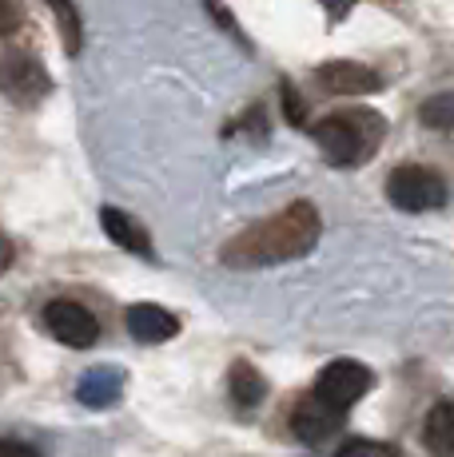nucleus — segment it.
<instances>
[{
  "label": "nucleus",
  "instance_id": "1a4fd4ad",
  "mask_svg": "<svg viewBox=\"0 0 454 457\" xmlns=\"http://www.w3.org/2000/svg\"><path fill=\"white\" fill-rule=\"evenodd\" d=\"M124 322H128V334H132L136 342H144V346H160V342H168V338L180 334V319L172 311H164V306H156V303L128 306Z\"/></svg>",
  "mask_w": 454,
  "mask_h": 457
},
{
  "label": "nucleus",
  "instance_id": "7ed1b4c3",
  "mask_svg": "<svg viewBox=\"0 0 454 457\" xmlns=\"http://www.w3.org/2000/svg\"><path fill=\"white\" fill-rule=\"evenodd\" d=\"M387 199L399 211L423 215V211H439L447 204V183H442V175L431 171V167L403 163L387 175Z\"/></svg>",
  "mask_w": 454,
  "mask_h": 457
},
{
  "label": "nucleus",
  "instance_id": "6ab92c4d",
  "mask_svg": "<svg viewBox=\"0 0 454 457\" xmlns=\"http://www.w3.org/2000/svg\"><path fill=\"white\" fill-rule=\"evenodd\" d=\"M0 457H40V453L24 442H4V437H0Z\"/></svg>",
  "mask_w": 454,
  "mask_h": 457
},
{
  "label": "nucleus",
  "instance_id": "39448f33",
  "mask_svg": "<svg viewBox=\"0 0 454 457\" xmlns=\"http://www.w3.org/2000/svg\"><path fill=\"white\" fill-rule=\"evenodd\" d=\"M371 386H374V374L366 370L363 362H355V358H339V362H331V366L319 370L315 390L311 394H315L319 402H327V406H335V410H351Z\"/></svg>",
  "mask_w": 454,
  "mask_h": 457
},
{
  "label": "nucleus",
  "instance_id": "20e7f679",
  "mask_svg": "<svg viewBox=\"0 0 454 457\" xmlns=\"http://www.w3.org/2000/svg\"><path fill=\"white\" fill-rule=\"evenodd\" d=\"M48 72L29 48H4L0 56V92L21 108H37L48 96Z\"/></svg>",
  "mask_w": 454,
  "mask_h": 457
},
{
  "label": "nucleus",
  "instance_id": "423d86ee",
  "mask_svg": "<svg viewBox=\"0 0 454 457\" xmlns=\"http://www.w3.org/2000/svg\"><path fill=\"white\" fill-rule=\"evenodd\" d=\"M45 327H48L52 338L72 346V350H88V346H96V338H100L96 314L88 306L72 303V298H56V303L45 306Z\"/></svg>",
  "mask_w": 454,
  "mask_h": 457
},
{
  "label": "nucleus",
  "instance_id": "6e6552de",
  "mask_svg": "<svg viewBox=\"0 0 454 457\" xmlns=\"http://www.w3.org/2000/svg\"><path fill=\"white\" fill-rule=\"evenodd\" d=\"M315 76H319V84L335 96H371L383 87L379 72H371L359 60H331V64L315 68Z\"/></svg>",
  "mask_w": 454,
  "mask_h": 457
},
{
  "label": "nucleus",
  "instance_id": "f3484780",
  "mask_svg": "<svg viewBox=\"0 0 454 457\" xmlns=\"http://www.w3.org/2000/svg\"><path fill=\"white\" fill-rule=\"evenodd\" d=\"M21 24H24V8H21V0H0V37L16 32Z\"/></svg>",
  "mask_w": 454,
  "mask_h": 457
},
{
  "label": "nucleus",
  "instance_id": "f03ea898",
  "mask_svg": "<svg viewBox=\"0 0 454 457\" xmlns=\"http://www.w3.org/2000/svg\"><path fill=\"white\" fill-rule=\"evenodd\" d=\"M311 139L331 167H363L379 155L387 139V120L371 108H343L311 124Z\"/></svg>",
  "mask_w": 454,
  "mask_h": 457
},
{
  "label": "nucleus",
  "instance_id": "9b49d317",
  "mask_svg": "<svg viewBox=\"0 0 454 457\" xmlns=\"http://www.w3.org/2000/svg\"><path fill=\"white\" fill-rule=\"evenodd\" d=\"M120 394H124V370H120V366H92V370L76 382V402L88 410L112 406V402H120Z\"/></svg>",
  "mask_w": 454,
  "mask_h": 457
},
{
  "label": "nucleus",
  "instance_id": "dca6fc26",
  "mask_svg": "<svg viewBox=\"0 0 454 457\" xmlns=\"http://www.w3.org/2000/svg\"><path fill=\"white\" fill-rule=\"evenodd\" d=\"M423 124H431V128H439V131L450 128V96L447 92L423 104Z\"/></svg>",
  "mask_w": 454,
  "mask_h": 457
},
{
  "label": "nucleus",
  "instance_id": "0eeeda50",
  "mask_svg": "<svg viewBox=\"0 0 454 457\" xmlns=\"http://www.w3.org/2000/svg\"><path fill=\"white\" fill-rule=\"evenodd\" d=\"M343 421H347V410H335L327 402H319L315 394H307L291 410V434L303 445H323V442H331V434L343 429Z\"/></svg>",
  "mask_w": 454,
  "mask_h": 457
},
{
  "label": "nucleus",
  "instance_id": "4468645a",
  "mask_svg": "<svg viewBox=\"0 0 454 457\" xmlns=\"http://www.w3.org/2000/svg\"><path fill=\"white\" fill-rule=\"evenodd\" d=\"M52 8H56V21H60V37H64V48L80 52V16H76V4L72 0H48Z\"/></svg>",
  "mask_w": 454,
  "mask_h": 457
},
{
  "label": "nucleus",
  "instance_id": "f257e3e1",
  "mask_svg": "<svg viewBox=\"0 0 454 457\" xmlns=\"http://www.w3.org/2000/svg\"><path fill=\"white\" fill-rule=\"evenodd\" d=\"M319 235H323V219L315 204L299 199V204L283 207L279 215L259 219V223H251L235 239H227L220 251V262L235 270H259V267H275V262H291L315 251Z\"/></svg>",
  "mask_w": 454,
  "mask_h": 457
},
{
  "label": "nucleus",
  "instance_id": "a211bd4d",
  "mask_svg": "<svg viewBox=\"0 0 454 457\" xmlns=\"http://www.w3.org/2000/svg\"><path fill=\"white\" fill-rule=\"evenodd\" d=\"M283 104H287V120L299 128L303 124V100H295V87H283Z\"/></svg>",
  "mask_w": 454,
  "mask_h": 457
},
{
  "label": "nucleus",
  "instance_id": "9d476101",
  "mask_svg": "<svg viewBox=\"0 0 454 457\" xmlns=\"http://www.w3.org/2000/svg\"><path fill=\"white\" fill-rule=\"evenodd\" d=\"M100 227H104V235H108L116 247H124L128 254H139V259H156L147 231L139 227V219L128 215V211H120V207H100Z\"/></svg>",
  "mask_w": 454,
  "mask_h": 457
},
{
  "label": "nucleus",
  "instance_id": "412c9836",
  "mask_svg": "<svg viewBox=\"0 0 454 457\" xmlns=\"http://www.w3.org/2000/svg\"><path fill=\"white\" fill-rule=\"evenodd\" d=\"M13 254H16V251H13V239H8V235L0 231V275H4V270L13 267Z\"/></svg>",
  "mask_w": 454,
  "mask_h": 457
},
{
  "label": "nucleus",
  "instance_id": "aec40b11",
  "mask_svg": "<svg viewBox=\"0 0 454 457\" xmlns=\"http://www.w3.org/2000/svg\"><path fill=\"white\" fill-rule=\"evenodd\" d=\"M319 4L327 8V16H331V21H343V16L355 8V0H319Z\"/></svg>",
  "mask_w": 454,
  "mask_h": 457
},
{
  "label": "nucleus",
  "instance_id": "2eb2a0df",
  "mask_svg": "<svg viewBox=\"0 0 454 457\" xmlns=\"http://www.w3.org/2000/svg\"><path fill=\"white\" fill-rule=\"evenodd\" d=\"M335 457H399L395 445L387 442H371V437H355V442H347L343 450H339Z\"/></svg>",
  "mask_w": 454,
  "mask_h": 457
},
{
  "label": "nucleus",
  "instance_id": "f8f14e48",
  "mask_svg": "<svg viewBox=\"0 0 454 457\" xmlns=\"http://www.w3.org/2000/svg\"><path fill=\"white\" fill-rule=\"evenodd\" d=\"M227 394H231V402L240 410H256L259 402L267 398V378L251 362H235L231 370H227Z\"/></svg>",
  "mask_w": 454,
  "mask_h": 457
},
{
  "label": "nucleus",
  "instance_id": "ddd939ff",
  "mask_svg": "<svg viewBox=\"0 0 454 457\" xmlns=\"http://www.w3.org/2000/svg\"><path fill=\"white\" fill-rule=\"evenodd\" d=\"M423 442L431 457H450L454 453V406L447 398L434 402V410L423 421Z\"/></svg>",
  "mask_w": 454,
  "mask_h": 457
}]
</instances>
